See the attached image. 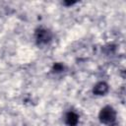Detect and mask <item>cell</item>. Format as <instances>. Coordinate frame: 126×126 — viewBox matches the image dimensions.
I'll list each match as a JSON object with an SVG mask.
<instances>
[{
  "instance_id": "3957f363",
  "label": "cell",
  "mask_w": 126,
  "mask_h": 126,
  "mask_svg": "<svg viewBox=\"0 0 126 126\" xmlns=\"http://www.w3.org/2000/svg\"><path fill=\"white\" fill-rule=\"evenodd\" d=\"M107 91H108V86L104 82L97 83L93 89L94 94H96V95H103V94H105L107 93Z\"/></svg>"
},
{
  "instance_id": "6da1fadb",
  "label": "cell",
  "mask_w": 126,
  "mask_h": 126,
  "mask_svg": "<svg viewBox=\"0 0 126 126\" xmlns=\"http://www.w3.org/2000/svg\"><path fill=\"white\" fill-rule=\"evenodd\" d=\"M115 119H116V112L111 106L107 105L101 108L99 112V120L101 123L110 125L115 121Z\"/></svg>"
},
{
  "instance_id": "277c9868",
  "label": "cell",
  "mask_w": 126,
  "mask_h": 126,
  "mask_svg": "<svg viewBox=\"0 0 126 126\" xmlns=\"http://www.w3.org/2000/svg\"><path fill=\"white\" fill-rule=\"evenodd\" d=\"M65 122L68 126H76L79 122V116L75 112H68L65 116Z\"/></svg>"
},
{
  "instance_id": "7a4b0ae2",
  "label": "cell",
  "mask_w": 126,
  "mask_h": 126,
  "mask_svg": "<svg viewBox=\"0 0 126 126\" xmlns=\"http://www.w3.org/2000/svg\"><path fill=\"white\" fill-rule=\"evenodd\" d=\"M51 37H52L51 32L46 29H39L35 32V40L36 43L39 45L48 43L51 40Z\"/></svg>"
},
{
  "instance_id": "5b68a950",
  "label": "cell",
  "mask_w": 126,
  "mask_h": 126,
  "mask_svg": "<svg viewBox=\"0 0 126 126\" xmlns=\"http://www.w3.org/2000/svg\"><path fill=\"white\" fill-rule=\"evenodd\" d=\"M63 69H64L63 65H62V64H59V63H56V64H54V66H53V71H54V72H61Z\"/></svg>"
}]
</instances>
